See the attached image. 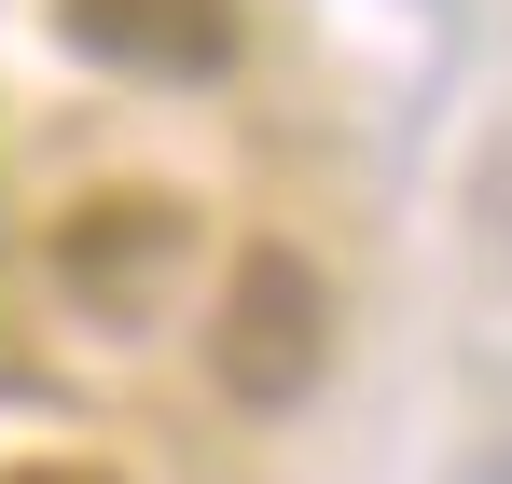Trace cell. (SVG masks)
Instances as JSON below:
<instances>
[{
  "instance_id": "cell-4",
  "label": "cell",
  "mask_w": 512,
  "mask_h": 484,
  "mask_svg": "<svg viewBox=\"0 0 512 484\" xmlns=\"http://www.w3.org/2000/svg\"><path fill=\"white\" fill-rule=\"evenodd\" d=\"M0 484H111V471H84V457H28V471H0Z\"/></svg>"
},
{
  "instance_id": "cell-1",
  "label": "cell",
  "mask_w": 512,
  "mask_h": 484,
  "mask_svg": "<svg viewBox=\"0 0 512 484\" xmlns=\"http://www.w3.org/2000/svg\"><path fill=\"white\" fill-rule=\"evenodd\" d=\"M208 374H222V402H250V415H291L319 374H333V291H319V263H305V249L250 236L236 263H222Z\"/></svg>"
},
{
  "instance_id": "cell-2",
  "label": "cell",
  "mask_w": 512,
  "mask_h": 484,
  "mask_svg": "<svg viewBox=\"0 0 512 484\" xmlns=\"http://www.w3.org/2000/svg\"><path fill=\"white\" fill-rule=\"evenodd\" d=\"M194 277V208L153 194V180H111L84 208H56V291L84 305V319H167V291Z\"/></svg>"
},
{
  "instance_id": "cell-3",
  "label": "cell",
  "mask_w": 512,
  "mask_h": 484,
  "mask_svg": "<svg viewBox=\"0 0 512 484\" xmlns=\"http://www.w3.org/2000/svg\"><path fill=\"white\" fill-rule=\"evenodd\" d=\"M56 28L97 70H139V83H222L236 42H250L236 0H56Z\"/></svg>"
}]
</instances>
